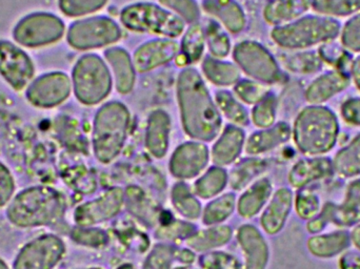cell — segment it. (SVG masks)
Masks as SVG:
<instances>
[{
  "instance_id": "obj_2",
  "label": "cell",
  "mask_w": 360,
  "mask_h": 269,
  "mask_svg": "<svg viewBox=\"0 0 360 269\" xmlns=\"http://www.w3.org/2000/svg\"><path fill=\"white\" fill-rule=\"evenodd\" d=\"M340 130V122L334 111L323 105H310L296 118L294 141L302 154L323 156L335 147Z\"/></svg>"
},
{
  "instance_id": "obj_22",
  "label": "cell",
  "mask_w": 360,
  "mask_h": 269,
  "mask_svg": "<svg viewBox=\"0 0 360 269\" xmlns=\"http://www.w3.org/2000/svg\"><path fill=\"white\" fill-rule=\"evenodd\" d=\"M292 205H293V194L288 188H281L275 195L268 213L264 219L268 232H279L285 225L290 213H291Z\"/></svg>"
},
{
  "instance_id": "obj_30",
  "label": "cell",
  "mask_w": 360,
  "mask_h": 269,
  "mask_svg": "<svg viewBox=\"0 0 360 269\" xmlns=\"http://www.w3.org/2000/svg\"><path fill=\"white\" fill-rule=\"evenodd\" d=\"M296 213L302 220L313 219L321 209V197L308 186L300 188L296 196Z\"/></svg>"
},
{
  "instance_id": "obj_21",
  "label": "cell",
  "mask_w": 360,
  "mask_h": 269,
  "mask_svg": "<svg viewBox=\"0 0 360 269\" xmlns=\"http://www.w3.org/2000/svg\"><path fill=\"white\" fill-rule=\"evenodd\" d=\"M334 224L340 228H353L360 223V179L349 183L344 201L336 204Z\"/></svg>"
},
{
  "instance_id": "obj_31",
  "label": "cell",
  "mask_w": 360,
  "mask_h": 269,
  "mask_svg": "<svg viewBox=\"0 0 360 269\" xmlns=\"http://www.w3.org/2000/svg\"><path fill=\"white\" fill-rule=\"evenodd\" d=\"M243 133L238 129L229 128L215 147V157L219 161H228L236 156L243 142Z\"/></svg>"
},
{
  "instance_id": "obj_26",
  "label": "cell",
  "mask_w": 360,
  "mask_h": 269,
  "mask_svg": "<svg viewBox=\"0 0 360 269\" xmlns=\"http://www.w3.org/2000/svg\"><path fill=\"white\" fill-rule=\"evenodd\" d=\"M169 117L162 111H156L150 117L148 144L155 155L164 154L168 142Z\"/></svg>"
},
{
  "instance_id": "obj_15",
  "label": "cell",
  "mask_w": 360,
  "mask_h": 269,
  "mask_svg": "<svg viewBox=\"0 0 360 269\" xmlns=\"http://www.w3.org/2000/svg\"><path fill=\"white\" fill-rule=\"evenodd\" d=\"M351 84V77L342 70H331L315 78L307 88L306 100L310 105H323L344 92Z\"/></svg>"
},
{
  "instance_id": "obj_16",
  "label": "cell",
  "mask_w": 360,
  "mask_h": 269,
  "mask_svg": "<svg viewBox=\"0 0 360 269\" xmlns=\"http://www.w3.org/2000/svg\"><path fill=\"white\" fill-rule=\"evenodd\" d=\"M334 175L333 160L328 157L316 156L298 161L290 171L289 180L294 188H302Z\"/></svg>"
},
{
  "instance_id": "obj_36",
  "label": "cell",
  "mask_w": 360,
  "mask_h": 269,
  "mask_svg": "<svg viewBox=\"0 0 360 269\" xmlns=\"http://www.w3.org/2000/svg\"><path fill=\"white\" fill-rule=\"evenodd\" d=\"M340 41L347 51L360 53V12L345 23L340 31Z\"/></svg>"
},
{
  "instance_id": "obj_3",
  "label": "cell",
  "mask_w": 360,
  "mask_h": 269,
  "mask_svg": "<svg viewBox=\"0 0 360 269\" xmlns=\"http://www.w3.org/2000/svg\"><path fill=\"white\" fill-rule=\"evenodd\" d=\"M340 21L323 15L302 16L273 29L271 37L277 46L287 50H306L333 41L340 35Z\"/></svg>"
},
{
  "instance_id": "obj_40",
  "label": "cell",
  "mask_w": 360,
  "mask_h": 269,
  "mask_svg": "<svg viewBox=\"0 0 360 269\" xmlns=\"http://www.w3.org/2000/svg\"><path fill=\"white\" fill-rule=\"evenodd\" d=\"M340 114L349 126L360 128V97L347 99L340 107Z\"/></svg>"
},
{
  "instance_id": "obj_39",
  "label": "cell",
  "mask_w": 360,
  "mask_h": 269,
  "mask_svg": "<svg viewBox=\"0 0 360 269\" xmlns=\"http://www.w3.org/2000/svg\"><path fill=\"white\" fill-rule=\"evenodd\" d=\"M335 203L328 202L321 207V211L313 219L309 220L307 224V230L311 235L321 234L326 230L327 225L333 223L334 213H335Z\"/></svg>"
},
{
  "instance_id": "obj_19",
  "label": "cell",
  "mask_w": 360,
  "mask_h": 269,
  "mask_svg": "<svg viewBox=\"0 0 360 269\" xmlns=\"http://www.w3.org/2000/svg\"><path fill=\"white\" fill-rule=\"evenodd\" d=\"M203 8L216 17L231 33H238L245 27V16L235 0H205Z\"/></svg>"
},
{
  "instance_id": "obj_46",
  "label": "cell",
  "mask_w": 360,
  "mask_h": 269,
  "mask_svg": "<svg viewBox=\"0 0 360 269\" xmlns=\"http://www.w3.org/2000/svg\"><path fill=\"white\" fill-rule=\"evenodd\" d=\"M0 269H8L6 268V265H4V264L2 263L1 261H0Z\"/></svg>"
},
{
  "instance_id": "obj_13",
  "label": "cell",
  "mask_w": 360,
  "mask_h": 269,
  "mask_svg": "<svg viewBox=\"0 0 360 269\" xmlns=\"http://www.w3.org/2000/svg\"><path fill=\"white\" fill-rule=\"evenodd\" d=\"M61 254V243L53 237H44L23 249L15 269H51Z\"/></svg>"
},
{
  "instance_id": "obj_18",
  "label": "cell",
  "mask_w": 360,
  "mask_h": 269,
  "mask_svg": "<svg viewBox=\"0 0 360 269\" xmlns=\"http://www.w3.org/2000/svg\"><path fill=\"white\" fill-rule=\"evenodd\" d=\"M311 8V0H272L264 11L266 22L283 25L304 16Z\"/></svg>"
},
{
  "instance_id": "obj_29",
  "label": "cell",
  "mask_w": 360,
  "mask_h": 269,
  "mask_svg": "<svg viewBox=\"0 0 360 269\" xmlns=\"http://www.w3.org/2000/svg\"><path fill=\"white\" fill-rule=\"evenodd\" d=\"M205 33V41L214 57L224 58L230 53V40L217 22L209 21Z\"/></svg>"
},
{
  "instance_id": "obj_35",
  "label": "cell",
  "mask_w": 360,
  "mask_h": 269,
  "mask_svg": "<svg viewBox=\"0 0 360 269\" xmlns=\"http://www.w3.org/2000/svg\"><path fill=\"white\" fill-rule=\"evenodd\" d=\"M277 100L273 94H266L259 103H256L253 111V119L255 124L262 128L272 126L276 117Z\"/></svg>"
},
{
  "instance_id": "obj_34",
  "label": "cell",
  "mask_w": 360,
  "mask_h": 269,
  "mask_svg": "<svg viewBox=\"0 0 360 269\" xmlns=\"http://www.w3.org/2000/svg\"><path fill=\"white\" fill-rule=\"evenodd\" d=\"M216 101L229 119L238 124H247V112L230 93L226 91H218L216 93Z\"/></svg>"
},
{
  "instance_id": "obj_38",
  "label": "cell",
  "mask_w": 360,
  "mask_h": 269,
  "mask_svg": "<svg viewBox=\"0 0 360 269\" xmlns=\"http://www.w3.org/2000/svg\"><path fill=\"white\" fill-rule=\"evenodd\" d=\"M235 92L241 100L250 103V105L259 103L268 94L264 86L256 84V82L250 81V80H243V81L237 82L236 86H235Z\"/></svg>"
},
{
  "instance_id": "obj_23",
  "label": "cell",
  "mask_w": 360,
  "mask_h": 269,
  "mask_svg": "<svg viewBox=\"0 0 360 269\" xmlns=\"http://www.w3.org/2000/svg\"><path fill=\"white\" fill-rule=\"evenodd\" d=\"M335 175L354 178L360 175V133L346 146L338 150L333 158Z\"/></svg>"
},
{
  "instance_id": "obj_33",
  "label": "cell",
  "mask_w": 360,
  "mask_h": 269,
  "mask_svg": "<svg viewBox=\"0 0 360 269\" xmlns=\"http://www.w3.org/2000/svg\"><path fill=\"white\" fill-rule=\"evenodd\" d=\"M108 0H58L59 8L70 17L84 16L101 10Z\"/></svg>"
},
{
  "instance_id": "obj_41",
  "label": "cell",
  "mask_w": 360,
  "mask_h": 269,
  "mask_svg": "<svg viewBox=\"0 0 360 269\" xmlns=\"http://www.w3.org/2000/svg\"><path fill=\"white\" fill-rule=\"evenodd\" d=\"M330 42L323 44L321 51L319 52V55L321 56V60L327 61V63L335 65L336 67H340V63H345V61L347 60V57L349 56V54L347 53L346 48H340L338 46H332V44H330Z\"/></svg>"
},
{
  "instance_id": "obj_44",
  "label": "cell",
  "mask_w": 360,
  "mask_h": 269,
  "mask_svg": "<svg viewBox=\"0 0 360 269\" xmlns=\"http://www.w3.org/2000/svg\"><path fill=\"white\" fill-rule=\"evenodd\" d=\"M351 80L354 82L355 86L360 92V55L357 56L350 65Z\"/></svg>"
},
{
  "instance_id": "obj_20",
  "label": "cell",
  "mask_w": 360,
  "mask_h": 269,
  "mask_svg": "<svg viewBox=\"0 0 360 269\" xmlns=\"http://www.w3.org/2000/svg\"><path fill=\"white\" fill-rule=\"evenodd\" d=\"M105 56L113 70L118 92L120 94H128L135 84L134 65L128 53L124 48H113L107 50Z\"/></svg>"
},
{
  "instance_id": "obj_42",
  "label": "cell",
  "mask_w": 360,
  "mask_h": 269,
  "mask_svg": "<svg viewBox=\"0 0 360 269\" xmlns=\"http://www.w3.org/2000/svg\"><path fill=\"white\" fill-rule=\"evenodd\" d=\"M13 183L8 171L0 164V205L4 204L12 194Z\"/></svg>"
},
{
  "instance_id": "obj_1",
  "label": "cell",
  "mask_w": 360,
  "mask_h": 269,
  "mask_svg": "<svg viewBox=\"0 0 360 269\" xmlns=\"http://www.w3.org/2000/svg\"><path fill=\"white\" fill-rule=\"evenodd\" d=\"M177 94L188 133L199 139H212L219 130V114L196 70L186 69L180 73Z\"/></svg>"
},
{
  "instance_id": "obj_14",
  "label": "cell",
  "mask_w": 360,
  "mask_h": 269,
  "mask_svg": "<svg viewBox=\"0 0 360 269\" xmlns=\"http://www.w3.org/2000/svg\"><path fill=\"white\" fill-rule=\"evenodd\" d=\"M179 53L177 42L171 39L153 40L137 48L133 59L135 69L141 73L151 71L176 58Z\"/></svg>"
},
{
  "instance_id": "obj_10",
  "label": "cell",
  "mask_w": 360,
  "mask_h": 269,
  "mask_svg": "<svg viewBox=\"0 0 360 269\" xmlns=\"http://www.w3.org/2000/svg\"><path fill=\"white\" fill-rule=\"evenodd\" d=\"M237 65L258 81L273 84L283 79V74L274 57L262 44L243 41L234 50Z\"/></svg>"
},
{
  "instance_id": "obj_12",
  "label": "cell",
  "mask_w": 360,
  "mask_h": 269,
  "mask_svg": "<svg viewBox=\"0 0 360 269\" xmlns=\"http://www.w3.org/2000/svg\"><path fill=\"white\" fill-rule=\"evenodd\" d=\"M71 93V80L60 72L44 74L30 84L27 98L38 107H56L65 100Z\"/></svg>"
},
{
  "instance_id": "obj_24",
  "label": "cell",
  "mask_w": 360,
  "mask_h": 269,
  "mask_svg": "<svg viewBox=\"0 0 360 269\" xmlns=\"http://www.w3.org/2000/svg\"><path fill=\"white\" fill-rule=\"evenodd\" d=\"M292 131L285 122L276 124L270 130L252 136L248 144L250 152H262L285 143L291 137Z\"/></svg>"
},
{
  "instance_id": "obj_37",
  "label": "cell",
  "mask_w": 360,
  "mask_h": 269,
  "mask_svg": "<svg viewBox=\"0 0 360 269\" xmlns=\"http://www.w3.org/2000/svg\"><path fill=\"white\" fill-rule=\"evenodd\" d=\"M166 8L176 13L182 20L195 22L199 18V8L195 0H160Z\"/></svg>"
},
{
  "instance_id": "obj_27",
  "label": "cell",
  "mask_w": 360,
  "mask_h": 269,
  "mask_svg": "<svg viewBox=\"0 0 360 269\" xmlns=\"http://www.w3.org/2000/svg\"><path fill=\"white\" fill-rule=\"evenodd\" d=\"M311 8L323 16L346 17L360 12V0H311Z\"/></svg>"
},
{
  "instance_id": "obj_32",
  "label": "cell",
  "mask_w": 360,
  "mask_h": 269,
  "mask_svg": "<svg viewBox=\"0 0 360 269\" xmlns=\"http://www.w3.org/2000/svg\"><path fill=\"white\" fill-rule=\"evenodd\" d=\"M285 65L294 73L312 74L321 69L323 60L316 53L304 52L290 57Z\"/></svg>"
},
{
  "instance_id": "obj_5",
  "label": "cell",
  "mask_w": 360,
  "mask_h": 269,
  "mask_svg": "<svg viewBox=\"0 0 360 269\" xmlns=\"http://www.w3.org/2000/svg\"><path fill=\"white\" fill-rule=\"evenodd\" d=\"M60 211L61 203L56 192L46 188H33L15 199L8 209V217L17 225H41L58 217Z\"/></svg>"
},
{
  "instance_id": "obj_17",
  "label": "cell",
  "mask_w": 360,
  "mask_h": 269,
  "mask_svg": "<svg viewBox=\"0 0 360 269\" xmlns=\"http://www.w3.org/2000/svg\"><path fill=\"white\" fill-rule=\"evenodd\" d=\"M350 245V232L345 230L329 234L313 235L307 243L311 255L319 259H331L342 255Z\"/></svg>"
},
{
  "instance_id": "obj_45",
  "label": "cell",
  "mask_w": 360,
  "mask_h": 269,
  "mask_svg": "<svg viewBox=\"0 0 360 269\" xmlns=\"http://www.w3.org/2000/svg\"><path fill=\"white\" fill-rule=\"evenodd\" d=\"M351 244L354 245L360 251V223L353 226L350 232Z\"/></svg>"
},
{
  "instance_id": "obj_7",
  "label": "cell",
  "mask_w": 360,
  "mask_h": 269,
  "mask_svg": "<svg viewBox=\"0 0 360 269\" xmlns=\"http://www.w3.org/2000/svg\"><path fill=\"white\" fill-rule=\"evenodd\" d=\"M129 113L124 105L111 103L101 107L95 122V150L101 158L108 159L118 152L127 128Z\"/></svg>"
},
{
  "instance_id": "obj_4",
  "label": "cell",
  "mask_w": 360,
  "mask_h": 269,
  "mask_svg": "<svg viewBox=\"0 0 360 269\" xmlns=\"http://www.w3.org/2000/svg\"><path fill=\"white\" fill-rule=\"evenodd\" d=\"M122 25L131 31L152 33L165 37H177L184 29L180 17L153 4H135L127 6L120 15Z\"/></svg>"
},
{
  "instance_id": "obj_8",
  "label": "cell",
  "mask_w": 360,
  "mask_h": 269,
  "mask_svg": "<svg viewBox=\"0 0 360 269\" xmlns=\"http://www.w3.org/2000/svg\"><path fill=\"white\" fill-rule=\"evenodd\" d=\"M65 33L63 20L50 13L38 12L23 17L13 31L17 44L40 48L58 41Z\"/></svg>"
},
{
  "instance_id": "obj_9",
  "label": "cell",
  "mask_w": 360,
  "mask_h": 269,
  "mask_svg": "<svg viewBox=\"0 0 360 269\" xmlns=\"http://www.w3.org/2000/svg\"><path fill=\"white\" fill-rule=\"evenodd\" d=\"M122 37L117 23L108 17L76 21L68 32V42L76 50H91L113 44Z\"/></svg>"
},
{
  "instance_id": "obj_11",
  "label": "cell",
  "mask_w": 360,
  "mask_h": 269,
  "mask_svg": "<svg viewBox=\"0 0 360 269\" xmlns=\"http://www.w3.org/2000/svg\"><path fill=\"white\" fill-rule=\"evenodd\" d=\"M35 73L33 61L16 44L0 40V75L14 90L25 88Z\"/></svg>"
},
{
  "instance_id": "obj_28",
  "label": "cell",
  "mask_w": 360,
  "mask_h": 269,
  "mask_svg": "<svg viewBox=\"0 0 360 269\" xmlns=\"http://www.w3.org/2000/svg\"><path fill=\"white\" fill-rule=\"evenodd\" d=\"M205 32L199 23H195L186 31L181 44L182 57L186 63H195L200 59L205 50Z\"/></svg>"
},
{
  "instance_id": "obj_43",
  "label": "cell",
  "mask_w": 360,
  "mask_h": 269,
  "mask_svg": "<svg viewBox=\"0 0 360 269\" xmlns=\"http://www.w3.org/2000/svg\"><path fill=\"white\" fill-rule=\"evenodd\" d=\"M340 269H360V255L356 251H345L340 260Z\"/></svg>"
},
{
  "instance_id": "obj_25",
  "label": "cell",
  "mask_w": 360,
  "mask_h": 269,
  "mask_svg": "<svg viewBox=\"0 0 360 269\" xmlns=\"http://www.w3.org/2000/svg\"><path fill=\"white\" fill-rule=\"evenodd\" d=\"M202 70L205 77L217 86H226L237 84L240 77V72L234 65L218 59H205Z\"/></svg>"
},
{
  "instance_id": "obj_6",
  "label": "cell",
  "mask_w": 360,
  "mask_h": 269,
  "mask_svg": "<svg viewBox=\"0 0 360 269\" xmlns=\"http://www.w3.org/2000/svg\"><path fill=\"white\" fill-rule=\"evenodd\" d=\"M74 93L80 103L96 105L109 95L111 74L103 59L97 55H86L76 63L73 70Z\"/></svg>"
}]
</instances>
